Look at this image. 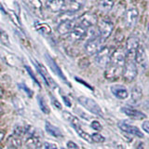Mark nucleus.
I'll use <instances>...</instances> for the list:
<instances>
[{"instance_id":"obj_1","label":"nucleus","mask_w":149,"mask_h":149,"mask_svg":"<svg viewBox=\"0 0 149 149\" xmlns=\"http://www.w3.org/2000/svg\"><path fill=\"white\" fill-rule=\"evenodd\" d=\"M137 74H138V70H137V65L135 63L134 58L126 57V62L122 71L123 79L127 82H132L136 78Z\"/></svg>"},{"instance_id":"obj_2","label":"nucleus","mask_w":149,"mask_h":149,"mask_svg":"<svg viewBox=\"0 0 149 149\" xmlns=\"http://www.w3.org/2000/svg\"><path fill=\"white\" fill-rule=\"evenodd\" d=\"M77 101L82 106H84V108H86L88 111H90L91 114H94L99 116H104V112H102V108L94 100H92L91 98L86 97V96H80L77 98Z\"/></svg>"},{"instance_id":"obj_3","label":"nucleus","mask_w":149,"mask_h":149,"mask_svg":"<svg viewBox=\"0 0 149 149\" xmlns=\"http://www.w3.org/2000/svg\"><path fill=\"white\" fill-rule=\"evenodd\" d=\"M104 39H102L100 36L88 40L85 44V51L88 55L97 54L100 51V49L104 47Z\"/></svg>"},{"instance_id":"obj_4","label":"nucleus","mask_w":149,"mask_h":149,"mask_svg":"<svg viewBox=\"0 0 149 149\" xmlns=\"http://www.w3.org/2000/svg\"><path fill=\"white\" fill-rule=\"evenodd\" d=\"M97 29L99 35L102 39L106 40L111 36L112 32L114 30V23L109 20L102 19L97 22Z\"/></svg>"},{"instance_id":"obj_5","label":"nucleus","mask_w":149,"mask_h":149,"mask_svg":"<svg viewBox=\"0 0 149 149\" xmlns=\"http://www.w3.org/2000/svg\"><path fill=\"white\" fill-rule=\"evenodd\" d=\"M24 144L29 149H37L41 146V137L36 130H33L32 128L30 129L25 135Z\"/></svg>"},{"instance_id":"obj_6","label":"nucleus","mask_w":149,"mask_h":149,"mask_svg":"<svg viewBox=\"0 0 149 149\" xmlns=\"http://www.w3.org/2000/svg\"><path fill=\"white\" fill-rule=\"evenodd\" d=\"M112 50L109 47L104 46L100 49V51L96 54V63L99 65L100 67H106V65L109 63L111 55H112Z\"/></svg>"},{"instance_id":"obj_7","label":"nucleus","mask_w":149,"mask_h":149,"mask_svg":"<svg viewBox=\"0 0 149 149\" xmlns=\"http://www.w3.org/2000/svg\"><path fill=\"white\" fill-rule=\"evenodd\" d=\"M139 18V11L136 8L130 7L124 13V22L125 25L128 28H133L136 25Z\"/></svg>"},{"instance_id":"obj_8","label":"nucleus","mask_w":149,"mask_h":149,"mask_svg":"<svg viewBox=\"0 0 149 149\" xmlns=\"http://www.w3.org/2000/svg\"><path fill=\"white\" fill-rule=\"evenodd\" d=\"M97 22H98V18L96 16V14L92 12L84 13L78 19V24L84 28H86V29H88V28L94 26Z\"/></svg>"},{"instance_id":"obj_9","label":"nucleus","mask_w":149,"mask_h":149,"mask_svg":"<svg viewBox=\"0 0 149 149\" xmlns=\"http://www.w3.org/2000/svg\"><path fill=\"white\" fill-rule=\"evenodd\" d=\"M140 45L139 38L136 36H130L126 41V57L134 58L135 51Z\"/></svg>"},{"instance_id":"obj_10","label":"nucleus","mask_w":149,"mask_h":149,"mask_svg":"<svg viewBox=\"0 0 149 149\" xmlns=\"http://www.w3.org/2000/svg\"><path fill=\"white\" fill-rule=\"evenodd\" d=\"M45 58H46V60H47V63H48V64H49V66L50 67V69L52 70V71L55 73V74H57V77H59L66 84V85H68L69 87H71V85H70V83L67 81V78L65 77V76L63 74V71H62V69H61L60 67H59V65L56 63V62L55 61L50 57V56L49 55V54H46L45 55Z\"/></svg>"},{"instance_id":"obj_11","label":"nucleus","mask_w":149,"mask_h":149,"mask_svg":"<svg viewBox=\"0 0 149 149\" xmlns=\"http://www.w3.org/2000/svg\"><path fill=\"white\" fill-rule=\"evenodd\" d=\"M118 126L121 130H123L125 132L134 135V136H137L139 138H143V133L141 132V130H139L137 127H135V126L130 125L128 123L124 122V121H120V122H118Z\"/></svg>"},{"instance_id":"obj_12","label":"nucleus","mask_w":149,"mask_h":149,"mask_svg":"<svg viewBox=\"0 0 149 149\" xmlns=\"http://www.w3.org/2000/svg\"><path fill=\"white\" fill-rule=\"evenodd\" d=\"M36 67H37V69H38V73L40 74V76L42 77V78H43V80L45 81L47 86H49V88H53V90H54V88H58L57 84H56V82L53 80V78L49 74L48 71H47L46 68L43 66V65L40 64V63L36 64Z\"/></svg>"},{"instance_id":"obj_13","label":"nucleus","mask_w":149,"mask_h":149,"mask_svg":"<svg viewBox=\"0 0 149 149\" xmlns=\"http://www.w3.org/2000/svg\"><path fill=\"white\" fill-rule=\"evenodd\" d=\"M47 8L52 12H64L66 8V0H48Z\"/></svg>"},{"instance_id":"obj_14","label":"nucleus","mask_w":149,"mask_h":149,"mask_svg":"<svg viewBox=\"0 0 149 149\" xmlns=\"http://www.w3.org/2000/svg\"><path fill=\"white\" fill-rule=\"evenodd\" d=\"M87 35V29L79 24H77L76 27L74 28L73 31L67 35L68 38L72 41H78V40H82L86 37Z\"/></svg>"},{"instance_id":"obj_15","label":"nucleus","mask_w":149,"mask_h":149,"mask_svg":"<svg viewBox=\"0 0 149 149\" xmlns=\"http://www.w3.org/2000/svg\"><path fill=\"white\" fill-rule=\"evenodd\" d=\"M77 23L76 21H66V22H62L58 24L57 31L60 35L62 36H67L70 34L74 27H76Z\"/></svg>"},{"instance_id":"obj_16","label":"nucleus","mask_w":149,"mask_h":149,"mask_svg":"<svg viewBox=\"0 0 149 149\" xmlns=\"http://www.w3.org/2000/svg\"><path fill=\"white\" fill-rule=\"evenodd\" d=\"M134 61H135V63L141 65V66H146V62H147V57H146V50H144L143 46L139 45L134 54Z\"/></svg>"},{"instance_id":"obj_17","label":"nucleus","mask_w":149,"mask_h":149,"mask_svg":"<svg viewBox=\"0 0 149 149\" xmlns=\"http://www.w3.org/2000/svg\"><path fill=\"white\" fill-rule=\"evenodd\" d=\"M121 111H122L126 116H128L133 119L141 120V119L146 118V114H143V112L136 110L134 108H130V107H122V108H121Z\"/></svg>"},{"instance_id":"obj_18","label":"nucleus","mask_w":149,"mask_h":149,"mask_svg":"<svg viewBox=\"0 0 149 149\" xmlns=\"http://www.w3.org/2000/svg\"><path fill=\"white\" fill-rule=\"evenodd\" d=\"M112 93L120 100H125L129 97V91L126 88L121 85H114L111 87Z\"/></svg>"},{"instance_id":"obj_19","label":"nucleus","mask_w":149,"mask_h":149,"mask_svg":"<svg viewBox=\"0 0 149 149\" xmlns=\"http://www.w3.org/2000/svg\"><path fill=\"white\" fill-rule=\"evenodd\" d=\"M83 3H84L83 0H66V8H65V11L76 12L81 8V7L83 6Z\"/></svg>"},{"instance_id":"obj_20","label":"nucleus","mask_w":149,"mask_h":149,"mask_svg":"<svg viewBox=\"0 0 149 149\" xmlns=\"http://www.w3.org/2000/svg\"><path fill=\"white\" fill-rule=\"evenodd\" d=\"M45 129H46V132H48L49 135H51V136H53L55 138L63 137V133L59 130V128L52 125L51 123H49V121H47V122L45 123Z\"/></svg>"},{"instance_id":"obj_21","label":"nucleus","mask_w":149,"mask_h":149,"mask_svg":"<svg viewBox=\"0 0 149 149\" xmlns=\"http://www.w3.org/2000/svg\"><path fill=\"white\" fill-rule=\"evenodd\" d=\"M63 118H65V120L73 126V128L80 127V126H81L80 122H79V119L77 118V116H74V115H72L71 113H69V112L63 111Z\"/></svg>"},{"instance_id":"obj_22","label":"nucleus","mask_w":149,"mask_h":149,"mask_svg":"<svg viewBox=\"0 0 149 149\" xmlns=\"http://www.w3.org/2000/svg\"><path fill=\"white\" fill-rule=\"evenodd\" d=\"M114 0H100L98 3V8H99L102 11L109 12L114 7Z\"/></svg>"},{"instance_id":"obj_23","label":"nucleus","mask_w":149,"mask_h":149,"mask_svg":"<svg viewBox=\"0 0 149 149\" xmlns=\"http://www.w3.org/2000/svg\"><path fill=\"white\" fill-rule=\"evenodd\" d=\"M35 27L36 29L41 34H43L45 36H49L51 34V28L49 25H48L47 23H41V22H36L35 23Z\"/></svg>"},{"instance_id":"obj_24","label":"nucleus","mask_w":149,"mask_h":149,"mask_svg":"<svg viewBox=\"0 0 149 149\" xmlns=\"http://www.w3.org/2000/svg\"><path fill=\"white\" fill-rule=\"evenodd\" d=\"M143 97V91L142 88H140L139 86H136L132 88V100L134 102H137L139 101H141Z\"/></svg>"},{"instance_id":"obj_25","label":"nucleus","mask_w":149,"mask_h":149,"mask_svg":"<svg viewBox=\"0 0 149 149\" xmlns=\"http://www.w3.org/2000/svg\"><path fill=\"white\" fill-rule=\"evenodd\" d=\"M74 130H76V132H77V134L79 135V136H80L83 140H85L86 142L90 143H93L92 138H91V135H90L88 132H86L84 130H82L81 126H80V127L74 128Z\"/></svg>"},{"instance_id":"obj_26","label":"nucleus","mask_w":149,"mask_h":149,"mask_svg":"<svg viewBox=\"0 0 149 149\" xmlns=\"http://www.w3.org/2000/svg\"><path fill=\"white\" fill-rule=\"evenodd\" d=\"M76 20V15H74V12H69V11H65L63 12L61 15L58 17V21L59 23L62 22H66V21H74Z\"/></svg>"},{"instance_id":"obj_27","label":"nucleus","mask_w":149,"mask_h":149,"mask_svg":"<svg viewBox=\"0 0 149 149\" xmlns=\"http://www.w3.org/2000/svg\"><path fill=\"white\" fill-rule=\"evenodd\" d=\"M37 102H38V105H39V108H40V110L43 112L44 114H46V115H48V114H49V112H50V110H49V106H48V104H47V102H46V101H45V99L42 96H37Z\"/></svg>"},{"instance_id":"obj_28","label":"nucleus","mask_w":149,"mask_h":149,"mask_svg":"<svg viewBox=\"0 0 149 149\" xmlns=\"http://www.w3.org/2000/svg\"><path fill=\"white\" fill-rule=\"evenodd\" d=\"M0 42L5 45V46H10V42H9V38H8V34L5 31H0Z\"/></svg>"},{"instance_id":"obj_29","label":"nucleus","mask_w":149,"mask_h":149,"mask_svg":"<svg viewBox=\"0 0 149 149\" xmlns=\"http://www.w3.org/2000/svg\"><path fill=\"white\" fill-rule=\"evenodd\" d=\"M8 16H9V18L11 19V21L15 23L16 25H18L19 27H21L22 26V24H21V22H20V20H19V18H18V16L16 15V13L14 12V11H12V10H9L8 11Z\"/></svg>"},{"instance_id":"obj_30","label":"nucleus","mask_w":149,"mask_h":149,"mask_svg":"<svg viewBox=\"0 0 149 149\" xmlns=\"http://www.w3.org/2000/svg\"><path fill=\"white\" fill-rule=\"evenodd\" d=\"M91 138H92L93 143H104L105 141V138L102 136V134H100V133H93L91 135Z\"/></svg>"},{"instance_id":"obj_31","label":"nucleus","mask_w":149,"mask_h":149,"mask_svg":"<svg viewBox=\"0 0 149 149\" xmlns=\"http://www.w3.org/2000/svg\"><path fill=\"white\" fill-rule=\"evenodd\" d=\"M25 68H26V71L28 72V74H30V77H31V78H33V80L35 81V83L36 84L37 86H38L39 88H40V84H39V82H38V80H37V78H36V77L35 76V74H34V72L32 71V69L29 67V66H25Z\"/></svg>"},{"instance_id":"obj_32","label":"nucleus","mask_w":149,"mask_h":149,"mask_svg":"<svg viewBox=\"0 0 149 149\" xmlns=\"http://www.w3.org/2000/svg\"><path fill=\"white\" fill-rule=\"evenodd\" d=\"M91 128L93 130H97V132H100V130L102 129V126L101 125V123L98 120H93L91 122Z\"/></svg>"},{"instance_id":"obj_33","label":"nucleus","mask_w":149,"mask_h":149,"mask_svg":"<svg viewBox=\"0 0 149 149\" xmlns=\"http://www.w3.org/2000/svg\"><path fill=\"white\" fill-rule=\"evenodd\" d=\"M30 2L32 4V6L34 7L35 9L36 10H42V7H41V2L39 0H30Z\"/></svg>"},{"instance_id":"obj_34","label":"nucleus","mask_w":149,"mask_h":149,"mask_svg":"<svg viewBox=\"0 0 149 149\" xmlns=\"http://www.w3.org/2000/svg\"><path fill=\"white\" fill-rule=\"evenodd\" d=\"M19 87H20L21 88H22V90L25 91V93H26V94H27L28 96H29V97H32V96H33V91H32L27 86L23 85V84H20V85H19Z\"/></svg>"},{"instance_id":"obj_35","label":"nucleus","mask_w":149,"mask_h":149,"mask_svg":"<svg viewBox=\"0 0 149 149\" xmlns=\"http://www.w3.org/2000/svg\"><path fill=\"white\" fill-rule=\"evenodd\" d=\"M66 146H67V149H79L77 144L73 141H68L66 143Z\"/></svg>"},{"instance_id":"obj_36","label":"nucleus","mask_w":149,"mask_h":149,"mask_svg":"<svg viewBox=\"0 0 149 149\" xmlns=\"http://www.w3.org/2000/svg\"><path fill=\"white\" fill-rule=\"evenodd\" d=\"M44 147H45V149H58V146L52 143H45Z\"/></svg>"},{"instance_id":"obj_37","label":"nucleus","mask_w":149,"mask_h":149,"mask_svg":"<svg viewBox=\"0 0 149 149\" xmlns=\"http://www.w3.org/2000/svg\"><path fill=\"white\" fill-rule=\"evenodd\" d=\"M51 98V102H52V104L56 107V108H58V109H62V105H61L60 102L55 99V98L53 96H50Z\"/></svg>"},{"instance_id":"obj_38","label":"nucleus","mask_w":149,"mask_h":149,"mask_svg":"<svg viewBox=\"0 0 149 149\" xmlns=\"http://www.w3.org/2000/svg\"><path fill=\"white\" fill-rule=\"evenodd\" d=\"M142 129H143L146 133L149 134V121H148V120L143 121V123L142 124Z\"/></svg>"},{"instance_id":"obj_39","label":"nucleus","mask_w":149,"mask_h":149,"mask_svg":"<svg viewBox=\"0 0 149 149\" xmlns=\"http://www.w3.org/2000/svg\"><path fill=\"white\" fill-rule=\"evenodd\" d=\"M62 98H63V101L64 102V104L68 106V107H71L72 106V102L70 101V99L67 97V96H64V95H62Z\"/></svg>"},{"instance_id":"obj_40","label":"nucleus","mask_w":149,"mask_h":149,"mask_svg":"<svg viewBox=\"0 0 149 149\" xmlns=\"http://www.w3.org/2000/svg\"><path fill=\"white\" fill-rule=\"evenodd\" d=\"M76 80L77 81H78V82H80V83H82L84 86H86L87 88H91V90H93V88L91 87V86H90L87 83V82H85V81H83V80H81V79H79V78H77V77H76Z\"/></svg>"},{"instance_id":"obj_41","label":"nucleus","mask_w":149,"mask_h":149,"mask_svg":"<svg viewBox=\"0 0 149 149\" xmlns=\"http://www.w3.org/2000/svg\"><path fill=\"white\" fill-rule=\"evenodd\" d=\"M146 42L149 45V23L147 24V27H146Z\"/></svg>"},{"instance_id":"obj_42","label":"nucleus","mask_w":149,"mask_h":149,"mask_svg":"<svg viewBox=\"0 0 149 149\" xmlns=\"http://www.w3.org/2000/svg\"><path fill=\"white\" fill-rule=\"evenodd\" d=\"M4 136H5V132H4V130H0V142H1L2 140H3Z\"/></svg>"},{"instance_id":"obj_43","label":"nucleus","mask_w":149,"mask_h":149,"mask_svg":"<svg viewBox=\"0 0 149 149\" xmlns=\"http://www.w3.org/2000/svg\"><path fill=\"white\" fill-rule=\"evenodd\" d=\"M3 95V90H2V88L0 87V97H1Z\"/></svg>"},{"instance_id":"obj_44","label":"nucleus","mask_w":149,"mask_h":149,"mask_svg":"<svg viewBox=\"0 0 149 149\" xmlns=\"http://www.w3.org/2000/svg\"><path fill=\"white\" fill-rule=\"evenodd\" d=\"M62 149H64V148H62Z\"/></svg>"}]
</instances>
